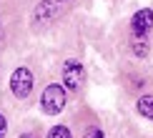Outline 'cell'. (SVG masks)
Returning a JSON list of instances; mask_svg holds the SVG:
<instances>
[{"mask_svg": "<svg viewBox=\"0 0 153 138\" xmlns=\"http://www.w3.org/2000/svg\"><path fill=\"white\" fill-rule=\"evenodd\" d=\"M10 91L15 98H28L33 91V73L28 68H15L10 75Z\"/></svg>", "mask_w": 153, "mask_h": 138, "instance_id": "3", "label": "cell"}, {"mask_svg": "<svg viewBox=\"0 0 153 138\" xmlns=\"http://www.w3.org/2000/svg\"><path fill=\"white\" fill-rule=\"evenodd\" d=\"M83 138H105V133L100 128H88L85 133H83Z\"/></svg>", "mask_w": 153, "mask_h": 138, "instance_id": "8", "label": "cell"}, {"mask_svg": "<svg viewBox=\"0 0 153 138\" xmlns=\"http://www.w3.org/2000/svg\"><path fill=\"white\" fill-rule=\"evenodd\" d=\"M20 138H38V136H35V133H23Z\"/></svg>", "mask_w": 153, "mask_h": 138, "instance_id": "10", "label": "cell"}, {"mask_svg": "<svg viewBox=\"0 0 153 138\" xmlns=\"http://www.w3.org/2000/svg\"><path fill=\"white\" fill-rule=\"evenodd\" d=\"M131 48H133V53H136L138 58H143V55L148 53V43H143L141 38H133V43H131Z\"/></svg>", "mask_w": 153, "mask_h": 138, "instance_id": "7", "label": "cell"}, {"mask_svg": "<svg viewBox=\"0 0 153 138\" xmlns=\"http://www.w3.org/2000/svg\"><path fill=\"white\" fill-rule=\"evenodd\" d=\"M136 111L141 113L143 118L153 121V96H151V93H146V96H141V98H138V103H136Z\"/></svg>", "mask_w": 153, "mask_h": 138, "instance_id": "5", "label": "cell"}, {"mask_svg": "<svg viewBox=\"0 0 153 138\" xmlns=\"http://www.w3.org/2000/svg\"><path fill=\"white\" fill-rule=\"evenodd\" d=\"M48 138H73V133H71L68 125H53L48 131Z\"/></svg>", "mask_w": 153, "mask_h": 138, "instance_id": "6", "label": "cell"}, {"mask_svg": "<svg viewBox=\"0 0 153 138\" xmlns=\"http://www.w3.org/2000/svg\"><path fill=\"white\" fill-rule=\"evenodd\" d=\"M5 133H8V121H5V116L0 113V138H5Z\"/></svg>", "mask_w": 153, "mask_h": 138, "instance_id": "9", "label": "cell"}, {"mask_svg": "<svg viewBox=\"0 0 153 138\" xmlns=\"http://www.w3.org/2000/svg\"><path fill=\"white\" fill-rule=\"evenodd\" d=\"M151 28H153V10H151V8H141L136 15H133V20H131L133 35H136V38H143Z\"/></svg>", "mask_w": 153, "mask_h": 138, "instance_id": "4", "label": "cell"}, {"mask_svg": "<svg viewBox=\"0 0 153 138\" xmlns=\"http://www.w3.org/2000/svg\"><path fill=\"white\" fill-rule=\"evenodd\" d=\"M63 83L71 93L80 91L83 83H85V68H83L80 60H65V65H63Z\"/></svg>", "mask_w": 153, "mask_h": 138, "instance_id": "2", "label": "cell"}, {"mask_svg": "<svg viewBox=\"0 0 153 138\" xmlns=\"http://www.w3.org/2000/svg\"><path fill=\"white\" fill-rule=\"evenodd\" d=\"M65 88L53 83V85H45V91H43L40 96V108L45 116H58V113H63V108H65Z\"/></svg>", "mask_w": 153, "mask_h": 138, "instance_id": "1", "label": "cell"}]
</instances>
